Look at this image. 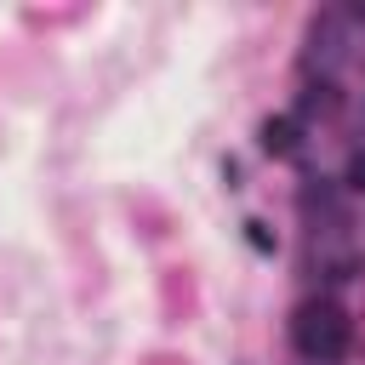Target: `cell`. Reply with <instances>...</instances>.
<instances>
[{
	"instance_id": "6da1fadb",
	"label": "cell",
	"mask_w": 365,
	"mask_h": 365,
	"mask_svg": "<svg viewBox=\"0 0 365 365\" xmlns=\"http://www.w3.org/2000/svg\"><path fill=\"white\" fill-rule=\"evenodd\" d=\"M348 336H354V325H348V314L331 297H308L291 314V342H297V354L308 365H336L348 354Z\"/></svg>"
},
{
	"instance_id": "7a4b0ae2",
	"label": "cell",
	"mask_w": 365,
	"mask_h": 365,
	"mask_svg": "<svg viewBox=\"0 0 365 365\" xmlns=\"http://www.w3.org/2000/svg\"><path fill=\"white\" fill-rule=\"evenodd\" d=\"M262 148L268 154H291L297 148V120H285V114L279 120H262Z\"/></svg>"
},
{
	"instance_id": "3957f363",
	"label": "cell",
	"mask_w": 365,
	"mask_h": 365,
	"mask_svg": "<svg viewBox=\"0 0 365 365\" xmlns=\"http://www.w3.org/2000/svg\"><path fill=\"white\" fill-rule=\"evenodd\" d=\"M342 182H348L354 194H365V154H354V160H348V171H342Z\"/></svg>"
},
{
	"instance_id": "277c9868",
	"label": "cell",
	"mask_w": 365,
	"mask_h": 365,
	"mask_svg": "<svg viewBox=\"0 0 365 365\" xmlns=\"http://www.w3.org/2000/svg\"><path fill=\"white\" fill-rule=\"evenodd\" d=\"M302 365H308V359H302Z\"/></svg>"
}]
</instances>
